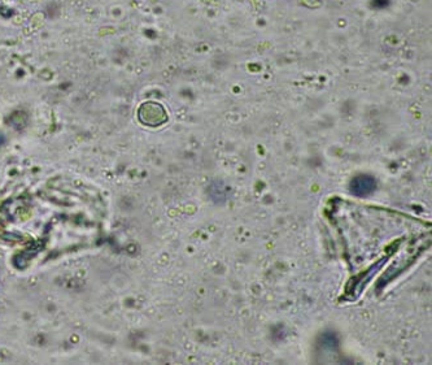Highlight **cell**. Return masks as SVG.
Here are the masks:
<instances>
[{
  "label": "cell",
  "mask_w": 432,
  "mask_h": 365,
  "mask_svg": "<svg viewBox=\"0 0 432 365\" xmlns=\"http://www.w3.org/2000/svg\"><path fill=\"white\" fill-rule=\"evenodd\" d=\"M139 120L148 126H160L166 122L167 115L158 103H144L139 109Z\"/></svg>",
  "instance_id": "1"
},
{
  "label": "cell",
  "mask_w": 432,
  "mask_h": 365,
  "mask_svg": "<svg viewBox=\"0 0 432 365\" xmlns=\"http://www.w3.org/2000/svg\"><path fill=\"white\" fill-rule=\"evenodd\" d=\"M349 188L356 196H366L375 190V180L370 176H357L350 181Z\"/></svg>",
  "instance_id": "2"
}]
</instances>
